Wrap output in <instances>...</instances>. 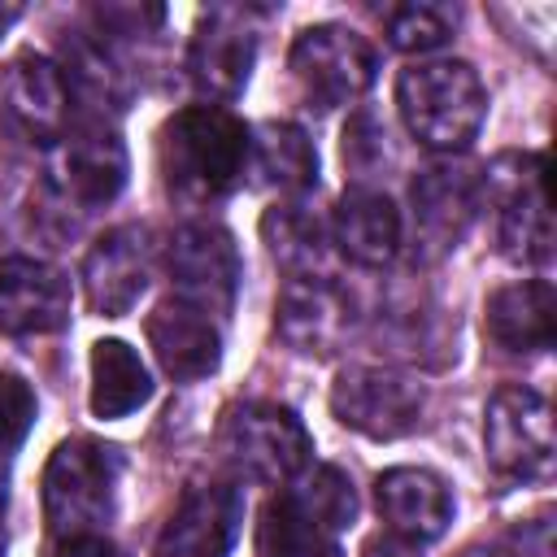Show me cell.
I'll return each mask as SVG.
<instances>
[{"mask_svg":"<svg viewBox=\"0 0 557 557\" xmlns=\"http://www.w3.org/2000/svg\"><path fill=\"white\" fill-rule=\"evenodd\" d=\"M553 283L522 278L487 296V335L505 352H544L553 344Z\"/></svg>","mask_w":557,"mask_h":557,"instance_id":"44dd1931","label":"cell"},{"mask_svg":"<svg viewBox=\"0 0 557 557\" xmlns=\"http://www.w3.org/2000/svg\"><path fill=\"white\" fill-rule=\"evenodd\" d=\"M148 270H152V252H148L144 226L104 231L83 261V292H87L91 313H100V318L131 313V305L148 287Z\"/></svg>","mask_w":557,"mask_h":557,"instance_id":"9a60e30c","label":"cell"},{"mask_svg":"<svg viewBox=\"0 0 557 557\" xmlns=\"http://www.w3.org/2000/svg\"><path fill=\"white\" fill-rule=\"evenodd\" d=\"M0 557H4V548H0Z\"/></svg>","mask_w":557,"mask_h":557,"instance_id":"836d02e7","label":"cell"},{"mask_svg":"<svg viewBox=\"0 0 557 557\" xmlns=\"http://www.w3.org/2000/svg\"><path fill=\"white\" fill-rule=\"evenodd\" d=\"M248 165L261 187H274L283 196H300L318 183V148L292 122H261L248 135Z\"/></svg>","mask_w":557,"mask_h":557,"instance_id":"7402d4cb","label":"cell"},{"mask_svg":"<svg viewBox=\"0 0 557 557\" xmlns=\"http://www.w3.org/2000/svg\"><path fill=\"white\" fill-rule=\"evenodd\" d=\"M387 39L400 52H435L453 39V17L435 4H400L387 13Z\"/></svg>","mask_w":557,"mask_h":557,"instance_id":"4316f807","label":"cell"},{"mask_svg":"<svg viewBox=\"0 0 557 557\" xmlns=\"http://www.w3.org/2000/svg\"><path fill=\"white\" fill-rule=\"evenodd\" d=\"M126 187V148L104 126H83L57 139L48 161V196L61 209L91 213Z\"/></svg>","mask_w":557,"mask_h":557,"instance_id":"8fae6325","label":"cell"},{"mask_svg":"<svg viewBox=\"0 0 557 557\" xmlns=\"http://www.w3.org/2000/svg\"><path fill=\"white\" fill-rule=\"evenodd\" d=\"M122 453L113 444L74 435L52 448L44 466V522L61 535H91L117 509Z\"/></svg>","mask_w":557,"mask_h":557,"instance_id":"3957f363","label":"cell"},{"mask_svg":"<svg viewBox=\"0 0 557 557\" xmlns=\"http://www.w3.org/2000/svg\"><path fill=\"white\" fill-rule=\"evenodd\" d=\"M244 522V496L231 483H191L174 505L157 557H226Z\"/></svg>","mask_w":557,"mask_h":557,"instance_id":"5bb4252c","label":"cell"},{"mask_svg":"<svg viewBox=\"0 0 557 557\" xmlns=\"http://www.w3.org/2000/svg\"><path fill=\"white\" fill-rule=\"evenodd\" d=\"M287 65H292L300 100L318 113L357 100L374 83V48L339 22H322V26L300 30Z\"/></svg>","mask_w":557,"mask_h":557,"instance_id":"277c9868","label":"cell"},{"mask_svg":"<svg viewBox=\"0 0 557 557\" xmlns=\"http://www.w3.org/2000/svg\"><path fill=\"white\" fill-rule=\"evenodd\" d=\"M17 13H22L17 4H0V35H4V26H9V22H17Z\"/></svg>","mask_w":557,"mask_h":557,"instance_id":"1f68e13d","label":"cell"},{"mask_svg":"<svg viewBox=\"0 0 557 557\" xmlns=\"http://www.w3.org/2000/svg\"><path fill=\"white\" fill-rule=\"evenodd\" d=\"M48 557H117V548L100 531H91V535H61Z\"/></svg>","mask_w":557,"mask_h":557,"instance_id":"f546056e","label":"cell"},{"mask_svg":"<svg viewBox=\"0 0 557 557\" xmlns=\"http://www.w3.org/2000/svg\"><path fill=\"white\" fill-rule=\"evenodd\" d=\"M257 548L261 557H339L335 540L326 531H318L296 505L292 496H278L261 509V527H257Z\"/></svg>","mask_w":557,"mask_h":557,"instance_id":"d4e9b609","label":"cell"},{"mask_svg":"<svg viewBox=\"0 0 557 557\" xmlns=\"http://www.w3.org/2000/svg\"><path fill=\"white\" fill-rule=\"evenodd\" d=\"M422 405H426L422 383L400 370L352 366L339 370V379L331 383V413L370 440L409 435L422 418Z\"/></svg>","mask_w":557,"mask_h":557,"instance_id":"30bf717a","label":"cell"},{"mask_svg":"<svg viewBox=\"0 0 557 557\" xmlns=\"http://www.w3.org/2000/svg\"><path fill=\"white\" fill-rule=\"evenodd\" d=\"M35 422V392L26 379L0 370V457H9Z\"/></svg>","mask_w":557,"mask_h":557,"instance_id":"83f0119b","label":"cell"},{"mask_svg":"<svg viewBox=\"0 0 557 557\" xmlns=\"http://www.w3.org/2000/svg\"><path fill=\"white\" fill-rule=\"evenodd\" d=\"M148 396H152V379L139 352L126 339H96L91 344V396H87L91 413L113 422L148 405Z\"/></svg>","mask_w":557,"mask_h":557,"instance_id":"603a6c76","label":"cell"},{"mask_svg":"<svg viewBox=\"0 0 557 557\" xmlns=\"http://www.w3.org/2000/svg\"><path fill=\"white\" fill-rule=\"evenodd\" d=\"M70 322V283L35 257H0V331L48 335Z\"/></svg>","mask_w":557,"mask_h":557,"instance_id":"2e32d148","label":"cell"},{"mask_svg":"<svg viewBox=\"0 0 557 557\" xmlns=\"http://www.w3.org/2000/svg\"><path fill=\"white\" fill-rule=\"evenodd\" d=\"M387 161V126L374 113H357L344 126V165L352 174H374Z\"/></svg>","mask_w":557,"mask_h":557,"instance_id":"f1b7e54d","label":"cell"},{"mask_svg":"<svg viewBox=\"0 0 557 557\" xmlns=\"http://www.w3.org/2000/svg\"><path fill=\"white\" fill-rule=\"evenodd\" d=\"M357 326V300L322 278V274H296L283 283L274 305V331L287 348L309 357H331Z\"/></svg>","mask_w":557,"mask_h":557,"instance_id":"7c38bea8","label":"cell"},{"mask_svg":"<svg viewBox=\"0 0 557 557\" xmlns=\"http://www.w3.org/2000/svg\"><path fill=\"white\" fill-rule=\"evenodd\" d=\"M252 61H257V26L248 9L218 4L196 22L187 70L205 100H235L252 74Z\"/></svg>","mask_w":557,"mask_h":557,"instance_id":"4fadbf2b","label":"cell"},{"mask_svg":"<svg viewBox=\"0 0 557 557\" xmlns=\"http://www.w3.org/2000/svg\"><path fill=\"white\" fill-rule=\"evenodd\" d=\"M457 557H500V553H492V548H466V553H457Z\"/></svg>","mask_w":557,"mask_h":557,"instance_id":"d6a6232c","label":"cell"},{"mask_svg":"<svg viewBox=\"0 0 557 557\" xmlns=\"http://www.w3.org/2000/svg\"><path fill=\"white\" fill-rule=\"evenodd\" d=\"M483 448L496 474L535 483L553 474V409L535 387L505 383L487 400L483 418Z\"/></svg>","mask_w":557,"mask_h":557,"instance_id":"8992f818","label":"cell"},{"mask_svg":"<svg viewBox=\"0 0 557 557\" xmlns=\"http://www.w3.org/2000/svg\"><path fill=\"white\" fill-rule=\"evenodd\" d=\"M148 344L161 361V370L170 379H205L218 370L222 361V331L213 322V313L187 305V300H161L148 313Z\"/></svg>","mask_w":557,"mask_h":557,"instance_id":"ac0fdd59","label":"cell"},{"mask_svg":"<svg viewBox=\"0 0 557 557\" xmlns=\"http://www.w3.org/2000/svg\"><path fill=\"white\" fill-rule=\"evenodd\" d=\"M361 557H422L418 553V544L413 540H400V535H370L366 544H361Z\"/></svg>","mask_w":557,"mask_h":557,"instance_id":"4dcf8cb0","label":"cell"},{"mask_svg":"<svg viewBox=\"0 0 557 557\" xmlns=\"http://www.w3.org/2000/svg\"><path fill=\"white\" fill-rule=\"evenodd\" d=\"M292 505L326 535L352 527V518H357V492H352V479L339 466H318L313 474H305Z\"/></svg>","mask_w":557,"mask_h":557,"instance_id":"484cf974","label":"cell"},{"mask_svg":"<svg viewBox=\"0 0 557 557\" xmlns=\"http://www.w3.org/2000/svg\"><path fill=\"white\" fill-rule=\"evenodd\" d=\"M165 270L178 300L226 318L239 292V248L218 222H187L165 244Z\"/></svg>","mask_w":557,"mask_h":557,"instance_id":"9c48e42d","label":"cell"},{"mask_svg":"<svg viewBox=\"0 0 557 557\" xmlns=\"http://www.w3.org/2000/svg\"><path fill=\"white\" fill-rule=\"evenodd\" d=\"M331 235L339 244V252L352 261V265H366V270H379L396 257L400 248V213L396 205L374 191V187H352L339 196L335 205V218H331Z\"/></svg>","mask_w":557,"mask_h":557,"instance_id":"ffe728a7","label":"cell"},{"mask_svg":"<svg viewBox=\"0 0 557 557\" xmlns=\"http://www.w3.org/2000/svg\"><path fill=\"white\" fill-rule=\"evenodd\" d=\"M261 239L274 252V261H283L296 274H313L326 257V226L318 222L313 209L287 200V205H270L261 218Z\"/></svg>","mask_w":557,"mask_h":557,"instance_id":"cb8c5ba5","label":"cell"},{"mask_svg":"<svg viewBox=\"0 0 557 557\" xmlns=\"http://www.w3.org/2000/svg\"><path fill=\"white\" fill-rule=\"evenodd\" d=\"M248 165V131L222 104H191L165 117L157 135V170L174 200L213 205L231 196Z\"/></svg>","mask_w":557,"mask_h":557,"instance_id":"6da1fadb","label":"cell"},{"mask_svg":"<svg viewBox=\"0 0 557 557\" xmlns=\"http://www.w3.org/2000/svg\"><path fill=\"white\" fill-rule=\"evenodd\" d=\"M479 205H483V174H474V165H466V161L426 165L409 187L418 257L435 261V257L453 252L470 235Z\"/></svg>","mask_w":557,"mask_h":557,"instance_id":"ba28073f","label":"cell"},{"mask_svg":"<svg viewBox=\"0 0 557 557\" xmlns=\"http://www.w3.org/2000/svg\"><path fill=\"white\" fill-rule=\"evenodd\" d=\"M396 109L422 148L457 152L479 135L487 91L466 61H418L396 78Z\"/></svg>","mask_w":557,"mask_h":557,"instance_id":"7a4b0ae2","label":"cell"},{"mask_svg":"<svg viewBox=\"0 0 557 557\" xmlns=\"http://www.w3.org/2000/svg\"><path fill=\"white\" fill-rule=\"evenodd\" d=\"M70 83L61 74L57 61L39 57V52H22L13 57L9 74H4V109L9 122L35 139V144H57L70 126Z\"/></svg>","mask_w":557,"mask_h":557,"instance_id":"e0dca14e","label":"cell"},{"mask_svg":"<svg viewBox=\"0 0 557 557\" xmlns=\"http://www.w3.org/2000/svg\"><path fill=\"white\" fill-rule=\"evenodd\" d=\"M540 152H505L492 161L483 187L500 209V252L518 265H544L553 257L548 183Z\"/></svg>","mask_w":557,"mask_h":557,"instance_id":"5b68a950","label":"cell"},{"mask_svg":"<svg viewBox=\"0 0 557 557\" xmlns=\"http://www.w3.org/2000/svg\"><path fill=\"white\" fill-rule=\"evenodd\" d=\"M222 453L261 483H287L309 466L313 440L292 409L270 400H248L226 413Z\"/></svg>","mask_w":557,"mask_h":557,"instance_id":"52a82bcc","label":"cell"},{"mask_svg":"<svg viewBox=\"0 0 557 557\" xmlns=\"http://www.w3.org/2000/svg\"><path fill=\"white\" fill-rule=\"evenodd\" d=\"M374 500H379V513L392 527V535L413 540V544L440 540L453 522L448 483L435 470H422V466H396V470L379 474Z\"/></svg>","mask_w":557,"mask_h":557,"instance_id":"d6986e66","label":"cell"}]
</instances>
